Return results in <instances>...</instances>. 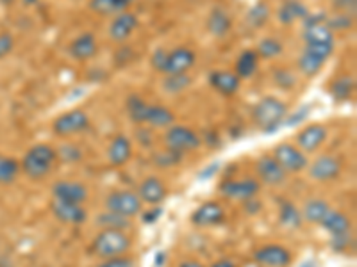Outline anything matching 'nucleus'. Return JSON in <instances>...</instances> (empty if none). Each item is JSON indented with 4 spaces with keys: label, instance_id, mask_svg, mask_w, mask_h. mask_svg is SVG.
<instances>
[{
    "label": "nucleus",
    "instance_id": "f257e3e1",
    "mask_svg": "<svg viewBox=\"0 0 357 267\" xmlns=\"http://www.w3.org/2000/svg\"><path fill=\"white\" fill-rule=\"evenodd\" d=\"M56 159L57 152L54 150L52 146L40 143V145H34L29 148L27 154L24 155L20 162V170L33 180H41L52 170Z\"/></svg>",
    "mask_w": 357,
    "mask_h": 267
},
{
    "label": "nucleus",
    "instance_id": "f03ea898",
    "mask_svg": "<svg viewBox=\"0 0 357 267\" xmlns=\"http://www.w3.org/2000/svg\"><path fill=\"white\" fill-rule=\"evenodd\" d=\"M288 116V106L277 97H264L252 109V118L264 132H273Z\"/></svg>",
    "mask_w": 357,
    "mask_h": 267
},
{
    "label": "nucleus",
    "instance_id": "7ed1b4c3",
    "mask_svg": "<svg viewBox=\"0 0 357 267\" xmlns=\"http://www.w3.org/2000/svg\"><path fill=\"white\" fill-rule=\"evenodd\" d=\"M130 244H132L130 237L123 230L104 228L95 237L93 244H91V251H93V255L100 257V259H111V257H120L127 253Z\"/></svg>",
    "mask_w": 357,
    "mask_h": 267
},
{
    "label": "nucleus",
    "instance_id": "20e7f679",
    "mask_svg": "<svg viewBox=\"0 0 357 267\" xmlns=\"http://www.w3.org/2000/svg\"><path fill=\"white\" fill-rule=\"evenodd\" d=\"M165 143H167L168 150L177 152V154H186V152L199 150L202 145L199 134L186 125H172L168 127L165 134Z\"/></svg>",
    "mask_w": 357,
    "mask_h": 267
},
{
    "label": "nucleus",
    "instance_id": "39448f33",
    "mask_svg": "<svg viewBox=\"0 0 357 267\" xmlns=\"http://www.w3.org/2000/svg\"><path fill=\"white\" fill-rule=\"evenodd\" d=\"M272 157L279 162V166L286 173H301L309 164L307 155L298 146L291 145V143H280V145H277L273 148Z\"/></svg>",
    "mask_w": 357,
    "mask_h": 267
},
{
    "label": "nucleus",
    "instance_id": "423d86ee",
    "mask_svg": "<svg viewBox=\"0 0 357 267\" xmlns=\"http://www.w3.org/2000/svg\"><path fill=\"white\" fill-rule=\"evenodd\" d=\"M143 202L132 191H113L106 198L107 212L123 216V218H132V216L139 214Z\"/></svg>",
    "mask_w": 357,
    "mask_h": 267
},
{
    "label": "nucleus",
    "instance_id": "0eeeda50",
    "mask_svg": "<svg viewBox=\"0 0 357 267\" xmlns=\"http://www.w3.org/2000/svg\"><path fill=\"white\" fill-rule=\"evenodd\" d=\"M218 189L225 198L234 200V202H247V200L256 198L259 195L261 182L256 178H243V180L227 178L220 184Z\"/></svg>",
    "mask_w": 357,
    "mask_h": 267
},
{
    "label": "nucleus",
    "instance_id": "6e6552de",
    "mask_svg": "<svg viewBox=\"0 0 357 267\" xmlns=\"http://www.w3.org/2000/svg\"><path fill=\"white\" fill-rule=\"evenodd\" d=\"M325 15H307L304 18V41L305 44H331L334 43V34L327 24Z\"/></svg>",
    "mask_w": 357,
    "mask_h": 267
},
{
    "label": "nucleus",
    "instance_id": "1a4fd4ad",
    "mask_svg": "<svg viewBox=\"0 0 357 267\" xmlns=\"http://www.w3.org/2000/svg\"><path fill=\"white\" fill-rule=\"evenodd\" d=\"M89 127V116L82 109H73L61 114L56 122L52 123V130L56 136H73V134L84 132Z\"/></svg>",
    "mask_w": 357,
    "mask_h": 267
},
{
    "label": "nucleus",
    "instance_id": "9d476101",
    "mask_svg": "<svg viewBox=\"0 0 357 267\" xmlns=\"http://www.w3.org/2000/svg\"><path fill=\"white\" fill-rule=\"evenodd\" d=\"M254 259L264 267H288L291 264V253L280 244H266L254 253Z\"/></svg>",
    "mask_w": 357,
    "mask_h": 267
},
{
    "label": "nucleus",
    "instance_id": "9b49d317",
    "mask_svg": "<svg viewBox=\"0 0 357 267\" xmlns=\"http://www.w3.org/2000/svg\"><path fill=\"white\" fill-rule=\"evenodd\" d=\"M341 173V161L334 155H321L309 166V177L317 182H331Z\"/></svg>",
    "mask_w": 357,
    "mask_h": 267
},
{
    "label": "nucleus",
    "instance_id": "f8f14e48",
    "mask_svg": "<svg viewBox=\"0 0 357 267\" xmlns=\"http://www.w3.org/2000/svg\"><path fill=\"white\" fill-rule=\"evenodd\" d=\"M52 196L54 200H59V202L66 203H82L88 200V189L86 186L79 182H72V180H59V182L54 184L52 187Z\"/></svg>",
    "mask_w": 357,
    "mask_h": 267
},
{
    "label": "nucleus",
    "instance_id": "ddd939ff",
    "mask_svg": "<svg viewBox=\"0 0 357 267\" xmlns=\"http://www.w3.org/2000/svg\"><path fill=\"white\" fill-rule=\"evenodd\" d=\"M223 221H225V211H223L222 205L216 202L202 203V205L191 214V222L200 228L216 227V225H222Z\"/></svg>",
    "mask_w": 357,
    "mask_h": 267
},
{
    "label": "nucleus",
    "instance_id": "4468645a",
    "mask_svg": "<svg viewBox=\"0 0 357 267\" xmlns=\"http://www.w3.org/2000/svg\"><path fill=\"white\" fill-rule=\"evenodd\" d=\"M327 139V129L320 123H311V125L304 127L296 136V143L304 154H312L317 152Z\"/></svg>",
    "mask_w": 357,
    "mask_h": 267
},
{
    "label": "nucleus",
    "instance_id": "2eb2a0df",
    "mask_svg": "<svg viewBox=\"0 0 357 267\" xmlns=\"http://www.w3.org/2000/svg\"><path fill=\"white\" fill-rule=\"evenodd\" d=\"M256 173L259 177V182L266 186H280L286 180V171L279 166V162L272 155H264L257 161Z\"/></svg>",
    "mask_w": 357,
    "mask_h": 267
},
{
    "label": "nucleus",
    "instance_id": "dca6fc26",
    "mask_svg": "<svg viewBox=\"0 0 357 267\" xmlns=\"http://www.w3.org/2000/svg\"><path fill=\"white\" fill-rule=\"evenodd\" d=\"M52 214L65 225H82L88 219V212L82 205L77 203H66L59 200H52L50 203Z\"/></svg>",
    "mask_w": 357,
    "mask_h": 267
},
{
    "label": "nucleus",
    "instance_id": "f3484780",
    "mask_svg": "<svg viewBox=\"0 0 357 267\" xmlns=\"http://www.w3.org/2000/svg\"><path fill=\"white\" fill-rule=\"evenodd\" d=\"M209 84L223 97H234L240 91L241 79L234 72H229V70H215L209 75Z\"/></svg>",
    "mask_w": 357,
    "mask_h": 267
},
{
    "label": "nucleus",
    "instance_id": "a211bd4d",
    "mask_svg": "<svg viewBox=\"0 0 357 267\" xmlns=\"http://www.w3.org/2000/svg\"><path fill=\"white\" fill-rule=\"evenodd\" d=\"M138 27V17L134 13L123 11L114 17V20L109 25V38L116 43L129 40L130 34L134 33V29Z\"/></svg>",
    "mask_w": 357,
    "mask_h": 267
},
{
    "label": "nucleus",
    "instance_id": "6ab92c4d",
    "mask_svg": "<svg viewBox=\"0 0 357 267\" xmlns=\"http://www.w3.org/2000/svg\"><path fill=\"white\" fill-rule=\"evenodd\" d=\"M195 61H197L195 52L186 49V47L172 50V52H168L167 56L165 75H168V73H186L188 70H191L193 66H195Z\"/></svg>",
    "mask_w": 357,
    "mask_h": 267
},
{
    "label": "nucleus",
    "instance_id": "aec40b11",
    "mask_svg": "<svg viewBox=\"0 0 357 267\" xmlns=\"http://www.w3.org/2000/svg\"><path fill=\"white\" fill-rule=\"evenodd\" d=\"M143 203H149V205L155 207L167 198V186L159 180L158 177H146L138 187V193Z\"/></svg>",
    "mask_w": 357,
    "mask_h": 267
},
{
    "label": "nucleus",
    "instance_id": "412c9836",
    "mask_svg": "<svg viewBox=\"0 0 357 267\" xmlns=\"http://www.w3.org/2000/svg\"><path fill=\"white\" fill-rule=\"evenodd\" d=\"M130 157H132V143L129 141V138L123 134L114 136L107 148V159H109L111 166H126Z\"/></svg>",
    "mask_w": 357,
    "mask_h": 267
},
{
    "label": "nucleus",
    "instance_id": "4be33fe9",
    "mask_svg": "<svg viewBox=\"0 0 357 267\" xmlns=\"http://www.w3.org/2000/svg\"><path fill=\"white\" fill-rule=\"evenodd\" d=\"M70 56L77 61H88L91 57H95L98 50L97 38L91 33H82L81 36H77L75 40L70 43Z\"/></svg>",
    "mask_w": 357,
    "mask_h": 267
},
{
    "label": "nucleus",
    "instance_id": "5701e85b",
    "mask_svg": "<svg viewBox=\"0 0 357 267\" xmlns=\"http://www.w3.org/2000/svg\"><path fill=\"white\" fill-rule=\"evenodd\" d=\"M145 125L155 127V129H168V127L175 125V114L165 106L149 104L145 114Z\"/></svg>",
    "mask_w": 357,
    "mask_h": 267
},
{
    "label": "nucleus",
    "instance_id": "b1692460",
    "mask_svg": "<svg viewBox=\"0 0 357 267\" xmlns=\"http://www.w3.org/2000/svg\"><path fill=\"white\" fill-rule=\"evenodd\" d=\"M206 27L215 38H223L231 31L232 20L222 8H215L209 13V17H207Z\"/></svg>",
    "mask_w": 357,
    "mask_h": 267
},
{
    "label": "nucleus",
    "instance_id": "393cba45",
    "mask_svg": "<svg viewBox=\"0 0 357 267\" xmlns=\"http://www.w3.org/2000/svg\"><path fill=\"white\" fill-rule=\"evenodd\" d=\"M307 15V8H305L302 2H298V0H286L284 4L280 6L279 13H277L279 22L282 25H291L293 22L302 20V18H305Z\"/></svg>",
    "mask_w": 357,
    "mask_h": 267
},
{
    "label": "nucleus",
    "instance_id": "a878e982",
    "mask_svg": "<svg viewBox=\"0 0 357 267\" xmlns=\"http://www.w3.org/2000/svg\"><path fill=\"white\" fill-rule=\"evenodd\" d=\"M259 59L256 50H245L240 54L238 61H236V75L243 81V79L254 77V73L257 72V66H259Z\"/></svg>",
    "mask_w": 357,
    "mask_h": 267
},
{
    "label": "nucleus",
    "instance_id": "bb28decb",
    "mask_svg": "<svg viewBox=\"0 0 357 267\" xmlns=\"http://www.w3.org/2000/svg\"><path fill=\"white\" fill-rule=\"evenodd\" d=\"M321 227L329 232L331 235H341L349 234L350 232V221L343 212L337 211H329V214L325 216V219L321 221Z\"/></svg>",
    "mask_w": 357,
    "mask_h": 267
},
{
    "label": "nucleus",
    "instance_id": "cd10ccee",
    "mask_svg": "<svg viewBox=\"0 0 357 267\" xmlns=\"http://www.w3.org/2000/svg\"><path fill=\"white\" fill-rule=\"evenodd\" d=\"M354 89H356V81H354L352 75H340L331 82V95L337 102L349 100L352 97Z\"/></svg>",
    "mask_w": 357,
    "mask_h": 267
},
{
    "label": "nucleus",
    "instance_id": "c85d7f7f",
    "mask_svg": "<svg viewBox=\"0 0 357 267\" xmlns=\"http://www.w3.org/2000/svg\"><path fill=\"white\" fill-rule=\"evenodd\" d=\"M89 9L100 17H111V15H120V13L127 11L129 6L122 0H89Z\"/></svg>",
    "mask_w": 357,
    "mask_h": 267
},
{
    "label": "nucleus",
    "instance_id": "c756f323",
    "mask_svg": "<svg viewBox=\"0 0 357 267\" xmlns=\"http://www.w3.org/2000/svg\"><path fill=\"white\" fill-rule=\"evenodd\" d=\"M329 211V203L324 202V200H309L304 207V218L312 225H321Z\"/></svg>",
    "mask_w": 357,
    "mask_h": 267
},
{
    "label": "nucleus",
    "instance_id": "7c9ffc66",
    "mask_svg": "<svg viewBox=\"0 0 357 267\" xmlns=\"http://www.w3.org/2000/svg\"><path fill=\"white\" fill-rule=\"evenodd\" d=\"M190 86L191 77H188V73H168V75H165V81H162V88L170 95L183 93Z\"/></svg>",
    "mask_w": 357,
    "mask_h": 267
},
{
    "label": "nucleus",
    "instance_id": "2f4dec72",
    "mask_svg": "<svg viewBox=\"0 0 357 267\" xmlns=\"http://www.w3.org/2000/svg\"><path fill=\"white\" fill-rule=\"evenodd\" d=\"M245 20H247V25H250L252 29L264 27L266 22L270 20V8H268L266 2H257V4L252 6L248 9Z\"/></svg>",
    "mask_w": 357,
    "mask_h": 267
},
{
    "label": "nucleus",
    "instance_id": "473e14b6",
    "mask_svg": "<svg viewBox=\"0 0 357 267\" xmlns=\"http://www.w3.org/2000/svg\"><path fill=\"white\" fill-rule=\"evenodd\" d=\"M126 106H127V113H129L130 122L136 123V125H143V123H145V114H146V107H149V104H146L142 97H138V95H130V97L127 98Z\"/></svg>",
    "mask_w": 357,
    "mask_h": 267
},
{
    "label": "nucleus",
    "instance_id": "72a5a7b5",
    "mask_svg": "<svg viewBox=\"0 0 357 267\" xmlns=\"http://www.w3.org/2000/svg\"><path fill=\"white\" fill-rule=\"evenodd\" d=\"M18 173H20V162L8 155H0V184H11Z\"/></svg>",
    "mask_w": 357,
    "mask_h": 267
},
{
    "label": "nucleus",
    "instance_id": "f704fd0d",
    "mask_svg": "<svg viewBox=\"0 0 357 267\" xmlns=\"http://www.w3.org/2000/svg\"><path fill=\"white\" fill-rule=\"evenodd\" d=\"M325 61L320 57L312 56L309 52H302V56L298 57V68L304 73L305 77H314L321 68H324Z\"/></svg>",
    "mask_w": 357,
    "mask_h": 267
},
{
    "label": "nucleus",
    "instance_id": "c9c22d12",
    "mask_svg": "<svg viewBox=\"0 0 357 267\" xmlns=\"http://www.w3.org/2000/svg\"><path fill=\"white\" fill-rule=\"evenodd\" d=\"M279 219L284 227H289V228H298L302 225L301 212L296 211V207L289 202H280Z\"/></svg>",
    "mask_w": 357,
    "mask_h": 267
},
{
    "label": "nucleus",
    "instance_id": "e433bc0d",
    "mask_svg": "<svg viewBox=\"0 0 357 267\" xmlns=\"http://www.w3.org/2000/svg\"><path fill=\"white\" fill-rule=\"evenodd\" d=\"M97 225H100L102 228H111V230H123V232L130 227L129 218L113 214V212H104V214L97 216Z\"/></svg>",
    "mask_w": 357,
    "mask_h": 267
},
{
    "label": "nucleus",
    "instance_id": "4c0bfd02",
    "mask_svg": "<svg viewBox=\"0 0 357 267\" xmlns=\"http://www.w3.org/2000/svg\"><path fill=\"white\" fill-rule=\"evenodd\" d=\"M282 43L275 38H263L257 44V56L263 57V59H273V57H279L282 54Z\"/></svg>",
    "mask_w": 357,
    "mask_h": 267
},
{
    "label": "nucleus",
    "instance_id": "58836bf2",
    "mask_svg": "<svg viewBox=\"0 0 357 267\" xmlns=\"http://www.w3.org/2000/svg\"><path fill=\"white\" fill-rule=\"evenodd\" d=\"M325 24H327V27H329L333 33L334 31H347V29H350L354 25V15L337 13L336 17L327 18V20H325Z\"/></svg>",
    "mask_w": 357,
    "mask_h": 267
},
{
    "label": "nucleus",
    "instance_id": "ea45409f",
    "mask_svg": "<svg viewBox=\"0 0 357 267\" xmlns=\"http://www.w3.org/2000/svg\"><path fill=\"white\" fill-rule=\"evenodd\" d=\"M273 81H275V84L282 89H289L296 84L295 75H293L289 70H284V68L275 70V72H273Z\"/></svg>",
    "mask_w": 357,
    "mask_h": 267
},
{
    "label": "nucleus",
    "instance_id": "a19ab883",
    "mask_svg": "<svg viewBox=\"0 0 357 267\" xmlns=\"http://www.w3.org/2000/svg\"><path fill=\"white\" fill-rule=\"evenodd\" d=\"M181 161V154H177V152H172L168 150L167 152H161V154L155 155V164L158 166H174V164H177V162Z\"/></svg>",
    "mask_w": 357,
    "mask_h": 267
},
{
    "label": "nucleus",
    "instance_id": "79ce46f5",
    "mask_svg": "<svg viewBox=\"0 0 357 267\" xmlns=\"http://www.w3.org/2000/svg\"><path fill=\"white\" fill-rule=\"evenodd\" d=\"M167 56L168 52L165 49H158L154 54H152V59H151V65L152 68L158 70V72L165 73V66H167Z\"/></svg>",
    "mask_w": 357,
    "mask_h": 267
},
{
    "label": "nucleus",
    "instance_id": "37998d69",
    "mask_svg": "<svg viewBox=\"0 0 357 267\" xmlns=\"http://www.w3.org/2000/svg\"><path fill=\"white\" fill-rule=\"evenodd\" d=\"M350 246V232L341 235H331V248L334 251H345Z\"/></svg>",
    "mask_w": 357,
    "mask_h": 267
},
{
    "label": "nucleus",
    "instance_id": "c03bdc74",
    "mask_svg": "<svg viewBox=\"0 0 357 267\" xmlns=\"http://www.w3.org/2000/svg\"><path fill=\"white\" fill-rule=\"evenodd\" d=\"M15 47V40L9 33H2L0 34V59H4L6 56H9Z\"/></svg>",
    "mask_w": 357,
    "mask_h": 267
},
{
    "label": "nucleus",
    "instance_id": "a18cd8bd",
    "mask_svg": "<svg viewBox=\"0 0 357 267\" xmlns=\"http://www.w3.org/2000/svg\"><path fill=\"white\" fill-rule=\"evenodd\" d=\"M334 9L340 13H347V15H354L356 13L357 0H333Z\"/></svg>",
    "mask_w": 357,
    "mask_h": 267
},
{
    "label": "nucleus",
    "instance_id": "49530a36",
    "mask_svg": "<svg viewBox=\"0 0 357 267\" xmlns=\"http://www.w3.org/2000/svg\"><path fill=\"white\" fill-rule=\"evenodd\" d=\"M100 267H134V262L127 257H111V259H106V262L102 264Z\"/></svg>",
    "mask_w": 357,
    "mask_h": 267
},
{
    "label": "nucleus",
    "instance_id": "de8ad7c7",
    "mask_svg": "<svg viewBox=\"0 0 357 267\" xmlns=\"http://www.w3.org/2000/svg\"><path fill=\"white\" fill-rule=\"evenodd\" d=\"M61 157L65 159L66 162H75L81 159V152H79V148H75V146H61Z\"/></svg>",
    "mask_w": 357,
    "mask_h": 267
},
{
    "label": "nucleus",
    "instance_id": "09e8293b",
    "mask_svg": "<svg viewBox=\"0 0 357 267\" xmlns=\"http://www.w3.org/2000/svg\"><path fill=\"white\" fill-rule=\"evenodd\" d=\"M161 214H162L161 207H155L154 211L143 214V222H146V225H149V222H155L159 218H161Z\"/></svg>",
    "mask_w": 357,
    "mask_h": 267
},
{
    "label": "nucleus",
    "instance_id": "8fccbe9b",
    "mask_svg": "<svg viewBox=\"0 0 357 267\" xmlns=\"http://www.w3.org/2000/svg\"><path fill=\"white\" fill-rule=\"evenodd\" d=\"M307 114H309V107L307 106L302 107V109L296 111L295 116H291V120L288 122V125H296V123H301L304 118H307Z\"/></svg>",
    "mask_w": 357,
    "mask_h": 267
},
{
    "label": "nucleus",
    "instance_id": "3c124183",
    "mask_svg": "<svg viewBox=\"0 0 357 267\" xmlns=\"http://www.w3.org/2000/svg\"><path fill=\"white\" fill-rule=\"evenodd\" d=\"M211 267H236V266H234V262H232V260L222 259V260H218V262L213 264Z\"/></svg>",
    "mask_w": 357,
    "mask_h": 267
},
{
    "label": "nucleus",
    "instance_id": "603ef678",
    "mask_svg": "<svg viewBox=\"0 0 357 267\" xmlns=\"http://www.w3.org/2000/svg\"><path fill=\"white\" fill-rule=\"evenodd\" d=\"M178 267H206V266H202V264L197 262V260H184Z\"/></svg>",
    "mask_w": 357,
    "mask_h": 267
},
{
    "label": "nucleus",
    "instance_id": "864d4df0",
    "mask_svg": "<svg viewBox=\"0 0 357 267\" xmlns=\"http://www.w3.org/2000/svg\"><path fill=\"white\" fill-rule=\"evenodd\" d=\"M298 267H317V262L314 260H304Z\"/></svg>",
    "mask_w": 357,
    "mask_h": 267
},
{
    "label": "nucleus",
    "instance_id": "5fc2aeb1",
    "mask_svg": "<svg viewBox=\"0 0 357 267\" xmlns=\"http://www.w3.org/2000/svg\"><path fill=\"white\" fill-rule=\"evenodd\" d=\"M36 2H38V0H24L25 6H34V4H36Z\"/></svg>",
    "mask_w": 357,
    "mask_h": 267
},
{
    "label": "nucleus",
    "instance_id": "6e6d98bb",
    "mask_svg": "<svg viewBox=\"0 0 357 267\" xmlns=\"http://www.w3.org/2000/svg\"><path fill=\"white\" fill-rule=\"evenodd\" d=\"M0 2H2V4H6V6H11L15 0H0Z\"/></svg>",
    "mask_w": 357,
    "mask_h": 267
},
{
    "label": "nucleus",
    "instance_id": "4d7b16f0",
    "mask_svg": "<svg viewBox=\"0 0 357 267\" xmlns=\"http://www.w3.org/2000/svg\"><path fill=\"white\" fill-rule=\"evenodd\" d=\"M122 2H126L127 6H130V4H132V2H134V0H122Z\"/></svg>",
    "mask_w": 357,
    "mask_h": 267
},
{
    "label": "nucleus",
    "instance_id": "13d9d810",
    "mask_svg": "<svg viewBox=\"0 0 357 267\" xmlns=\"http://www.w3.org/2000/svg\"><path fill=\"white\" fill-rule=\"evenodd\" d=\"M0 267H8V266H2V264H0Z\"/></svg>",
    "mask_w": 357,
    "mask_h": 267
}]
</instances>
